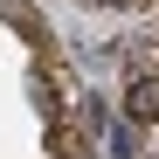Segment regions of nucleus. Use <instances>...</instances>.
I'll list each match as a JSON object with an SVG mask.
<instances>
[{
	"label": "nucleus",
	"instance_id": "obj_1",
	"mask_svg": "<svg viewBox=\"0 0 159 159\" xmlns=\"http://www.w3.org/2000/svg\"><path fill=\"white\" fill-rule=\"evenodd\" d=\"M125 118L159 125V76H131V83H125Z\"/></svg>",
	"mask_w": 159,
	"mask_h": 159
},
{
	"label": "nucleus",
	"instance_id": "obj_2",
	"mask_svg": "<svg viewBox=\"0 0 159 159\" xmlns=\"http://www.w3.org/2000/svg\"><path fill=\"white\" fill-rule=\"evenodd\" d=\"M97 7H131V0H97Z\"/></svg>",
	"mask_w": 159,
	"mask_h": 159
},
{
	"label": "nucleus",
	"instance_id": "obj_3",
	"mask_svg": "<svg viewBox=\"0 0 159 159\" xmlns=\"http://www.w3.org/2000/svg\"><path fill=\"white\" fill-rule=\"evenodd\" d=\"M152 159H159V152H152Z\"/></svg>",
	"mask_w": 159,
	"mask_h": 159
}]
</instances>
